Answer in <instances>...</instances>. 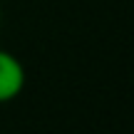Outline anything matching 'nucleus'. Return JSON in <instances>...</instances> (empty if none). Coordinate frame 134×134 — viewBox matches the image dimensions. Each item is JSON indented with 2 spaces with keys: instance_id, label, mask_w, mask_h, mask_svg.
Wrapping results in <instances>:
<instances>
[{
  "instance_id": "nucleus-1",
  "label": "nucleus",
  "mask_w": 134,
  "mask_h": 134,
  "mask_svg": "<svg viewBox=\"0 0 134 134\" xmlns=\"http://www.w3.org/2000/svg\"><path fill=\"white\" fill-rule=\"evenodd\" d=\"M25 67L13 52L0 47V104L20 97L25 90Z\"/></svg>"
},
{
  "instance_id": "nucleus-2",
  "label": "nucleus",
  "mask_w": 134,
  "mask_h": 134,
  "mask_svg": "<svg viewBox=\"0 0 134 134\" xmlns=\"http://www.w3.org/2000/svg\"><path fill=\"white\" fill-rule=\"evenodd\" d=\"M0 25H3V8H0Z\"/></svg>"
}]
</instances>
